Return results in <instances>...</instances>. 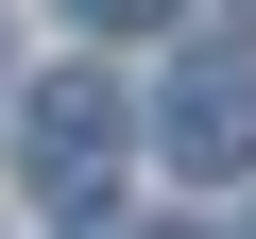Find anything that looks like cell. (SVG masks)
I'll return each instance as SVG.
<instances>
[{"instance_id":"6da1fadb","label":"cell","mask_w":256,"mask_h":239,"mask_svg":"<svg viewBox=\"0 0 256 239\" xmlns=\"http://www.w3.org/2000/svg\"><path fill=\"white\" fill-rule=\"evenodd\" d=\"M120 137H137V102H120L102 68H52V86L18 102V171H34L52 205H86V188L120 171Z\"/></svg>"},{"instance_id":"7a4b0ae2","label":"cell","mask_w":256,"mask_h":239,"mask_svg":"<svg viewBox=\"0 0 256 239\" xmlns=\"http://www.w3.org/2000/svg\"><path fill=\"white\" fill-rule=\"evenodd\" d=\"M154 137H171V171H205V188L256 171V68H239V52H188V68L154 86Z\"/></svg>"},{"instance_id":"3957f363","label":"cell","mask_w":256,"mask_h":239,"mask_svg":"<svg viewBox=\"0 0 256 239\" xmlns=\"http://www.w3.org/2000/svg\"><path fill=\"white\" fill-rule=\"evenodd\" d=\"M86 34H171V0H68Z\"/></svg>"},{"instance_id":"277c9868","label":"cell","mask_w":256,"mask_h":239,"mask_svg":"<svg viewBox=\"0 0 256 239\" xmlns=\"http://www.w3.org/2000/svg\"><path fill=\"white\" fill-rule=\"evenodd\" d=\"M137 239H205V222H137Z\"/></svg>"}]
</instances>
